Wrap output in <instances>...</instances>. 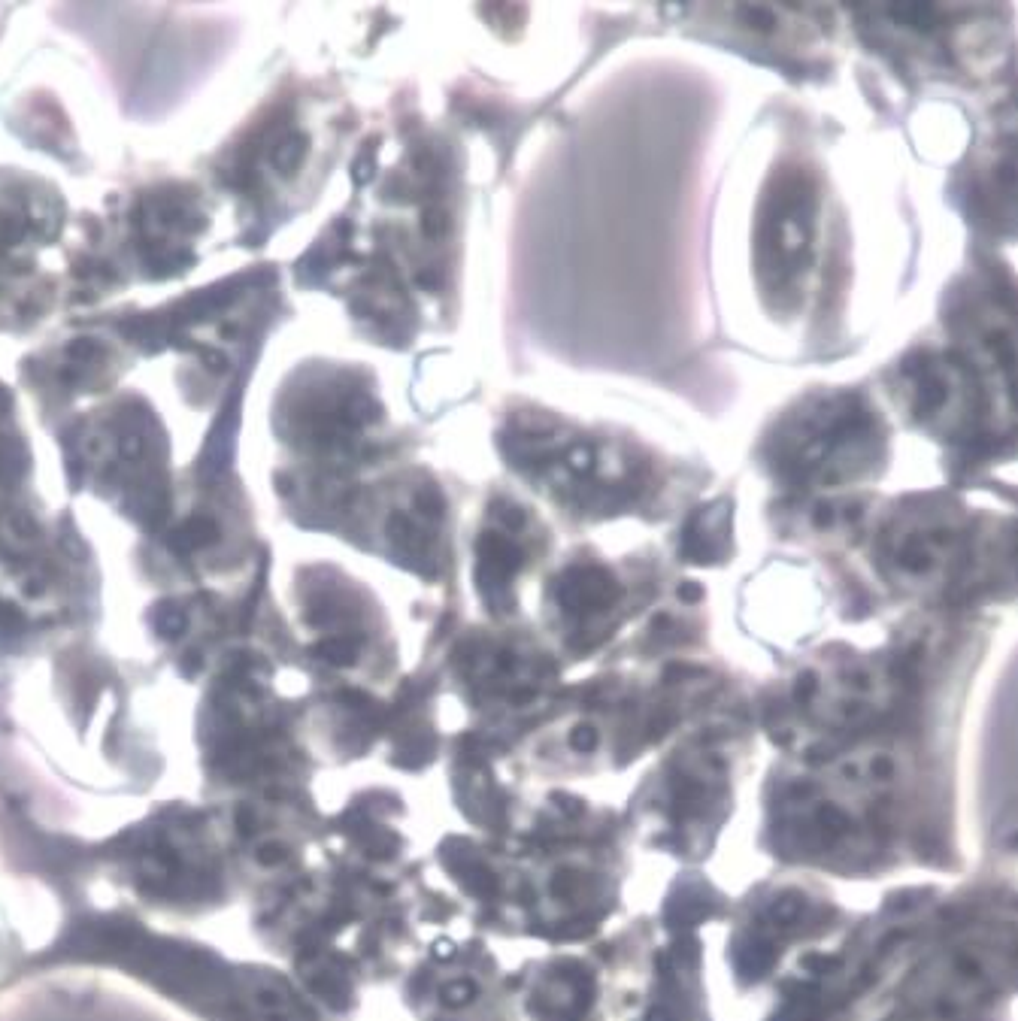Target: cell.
<instances>
[{"instance_id": "6da1fadb", "label": "cell", "mask_w": 1018, "mask_h": 1021, "mask_svg": "<svg viewBox=\"0 0 1018 1021\" xmlns=\"http://www.w3.org/2000/svg\"><path fill=\"white\" fill-rule=\"evenodd\" d=\"M900 755L891 746H855L797 779L779 797V843L816 861H858L879 834L897 794Z\"/></svg>"}, {"instance_id": "7a4b0ae2", "label": "cell", "mask_w": 1018, "mask_h": 1021, "mask_svg": "<svg viewBox=\"0 0 1018 1021\" xmlns=\"http://www.w3.org/2000/svg\"><path fill=\"white\" fill-rule=\"evenodd\" d=\"M1012 982L1009 946H997L985 937H967L946 946L931 964H925L909 982L915 1003L964 1012L997 1000Z\"/></svg>"}, {"instance_id": "3957f363", "label": "cell", "mask_w": 1018, "mask_h": 1021, "mask_svg": "<svg viewBox=\"0 0 1018 1021\" xmlns=\"http://www.w3.org/2000/svg\"><path fill=\"white\" fill-rule=\"evenodd\" d=\"M816 194L803 176H785L776 182V194L767 197L758 228V270L770 294H794L797 279L812 258V231H816Z\"/></svg>"}, {"instance_id": "277c9868", "label": "cell", "mask_w": 1018, "mask_h": 1021, "mask_svg": "<svg viewBox=\"0 0 1018 1021\" xmlns=\"http://www.w3.org/2000/svg\"><path fill=\"white\" fill-rule=\"evenodd\" d=\"M503 525V531L482 534L479 540V588L494 603L506 594V585L513 582L516 570L525 561V552L516 540V531L522 525L519 509H513V516H503Z\"/></svg>"}, {"instance_id": "5b68a950", "label": "cell", "mask_w": 1018, "mask_h": 1021, "mask_svg": "<svg viewBox=\"0 0 1018 1021\" xmlns=\"http://www.w3.org/2000/svg\"><path fill=\"white\" fill-rule=\"evenodd\" d=\"M555 600L567 616L591 619V616L606 612L619 600V585L613 582V576H609L606 570H600L594 564L570 567L555 585Z\"/></svg>"}, {"instance_id": "8992f818", "label": "cell", "mask_w": 1018, "mask_h": 1021, "mask_svg": "<svg viewBox=\"0 0 1018 1021\" xmlns=\"http://www.w3.org/2000/svg\"><path fill=\"white\" fill-rule=\"evenodd\" d=\"M728 513L725 503H719L716 509H706V513H697V519L688 525L685 531V543L682 552L694 561H716L725 549V537H728Z\"/></svg>"}, {"instance_id": "52a82bcc", "label": "cell", "mask_w": 1018, "mask_h": 1021, "mask_svg": "<svg viewBox=\"0 0 1018 1021\" xmlns=\"http://www.w3.org/2000/svg\"><path fill=\"white\" fill-rule=\"evenodd\" d=\"M803 915H806V900L803 894L797 891H782L779 897H773V903L767 906V922L770 928L776 931H788V928H797L803 922Z\"/></svg>"}, {"instance_id": "ba28073f", "label": "cell", "mask_w": 1018, "mask_h": 1021, "mask_svg": "<svg viewBox=\"0 0 1018 1021\" xmlns=\"http://www.w3.org/2000/svg\"><path fill=\"white\" fill-rule=\"evenodd\" d=\"M219 537V531H216V525L210 522V519H188L176 534H173V546L179 549V552H194V549H200V546H207V543H213Z\"/></svg>"}, {"instance_id": "9c48e42d", "label": "cell", "mask_w": 1018, "mask_h": 1021, "mask_svg": "<svg viewBox=\"0 0 1018 1021\" xmlns=\"http://www.w3.org/2000/svg\"><path fill=\"white\" fill-rule=\"evenodd\" d=\"M303 149H307V140H303L300 134H288V137L276 146V152H273V167L282 170V173L297 170V164H300V158H303Z\"/></svg>"}, {"instance_id": "30bf717a", "label": "cell", "mask_w": 1018, "mask_h": 1021, "mask_svg": "<svg viewBox=\"0 0 1018 1021\" xmlns=\"http://www.w3.org/2000/svg\"><path fill=\"white\" fill-rule=\"evenodd\" d=\"M440 997H443L446 1006L461 1009V1006H467V1003H473L479 997V985L473 979H452V982L443 985Z\"/></svg>"}, {"instance_id": "8fae6325", "label": "cell", "mask_w": 1018, "mask_h": 1021, "mask_svg": "<svg viewBox=\"0 0 1018 1021\" xmlns=\"http://www.w3.org/2000/svg\"><path fill=\"white\" fill-rule=\"evenodd\" d=\"M567 743H570V749H573V752H579V755H591V752H597V746H600V728H597V725H591V722H579V725H573V731H570Z\"/></svg>"}, {"instance_id": "7c38bea8", "label": "cell", "mask_w": 1018, "mask_h": 1021, "mask_svg": "<svg viewBox=\"0 0 1018 1021\" xmlns=\"http://www.w3.org/2000/svg\"><path fill=\"white\" fill-rule=\"evenodd\" d=\"M319 652H322L328 661H334V664H349V661L355 658V646L346 643V640H328Z\"/></svg>"}, {"instance_id": "4fadbf2b", "label": "cell", "mask_w": 1018, "mask_h": 1021, "mask_svg": "<svg viewBox=\"0 0 1018 1021\" xmlns=\"http://www.w3.org/2000/svg\"><path fill=\"white\" fill-rule=\"evenodd\" d=\"M158 625H161V631L167 634V637H173V634H179L182 631V625H185V619H182V612H161V616H158Z\"/></svg>"}, {"instance_id": "5bb4252c", "label": "cell", "mask_w": 1018, "mask_h": 1021, "mask_svg": "<svg viewBox=\"0 0 1018 1021\" xmlns=\"http://www.w3.org/2000/svg\"><path fill=\"white\" fill-rule=\"evenodd\" d=\"M70 355L88 361V358H97V355H100V346H97L94 340H76V343L70 346Z\"/></svg>"}, {"instance_id": "9a60e30c", "label": "cell", "mask_w": 1018, "mask_h": 1021, "mask_svg": "<svg viewBox=\"0 0 1018 1021\" xmlns=\"http://www.w3.org/2000/svg\"><path fill=\"white\" fill-rule=\"evenodd\" d=\"M140 452H143V440H140L137 434L122 437V455H125V458H137Z\"/></svg>"}, {"instance_id": "2e32d148", "label": "cell", "mask_w": 1018, "mask_h": 1021, "mask_svg": "<svg viewBox=\"0 0 1018 1021\" xmlns=\"http://www.w3.org/2000/svg\"><path fill=\"white\" fill-rule=\"evenodd\" d=\"M649 1021H676V1015H673L667 1006H652V1012H649Z\"/></svg>"}, {"instance_id": "e0dca14e", "label": "cell", "mask_w": 1018, "mask_h": 1021, "mask_svg": "<svg viewBox=\"0 0 1018 1021\" xmlns=\"http://www.w3.org/2000/svg\"><path fill=\"white\" fill-rule=\"evenodd\" d=\"M906 1021H931V1018H906Z\"/></svg>"}]
</instances>
